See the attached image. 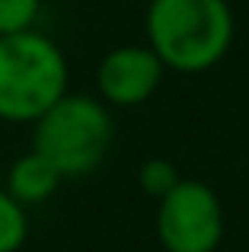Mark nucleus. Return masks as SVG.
<instances>
[{"label": "nucleus", "mask_w": 249, "mask_h": 252, "mask_svg": "<svg viewBox=\"0 0 249 252\" xmlns=\"http://www.w3.org/2000/svg\"><path fill=\"white\" fill-rule=\"evenodd\" d=\"M144 29L166 70L205 74L227 58L237 23L227 0H150Z\"/></svg>", "instance_id": "1"}, {"label": "nucleus", "mask_w": 249, "mask_h": 252, "mask_svg": "<svg viewBox=\"0 0 249 252\" xmlns=\"http://www.w3.org/2000/svg\"><path fill=\"white\" fill-rule=\"evenodd\" d=\"M67 58L45 32L0 38V122L35 125L67 96Z\"/></svg>", "instance_id": "2"}, {"label": "nucleus", "mask_w": 249, "mask_h": 252, "mask_svg": "<svg viewBox=\"0 0 249 252\" xmlns=\"http://www.w3.org/2000/svg\"><path fill=\"white\" fill-rule=\"evenodd\" d=\"M115 141L109 105L90 93H67L35 122L32 150L42 154L64 179H87L106 163Z\"/></svg>", "instance_id": "3"}, {"label": "nucleus", "mask_w": 249, "mask_h": 252, "mask_svg": "<svg viewBox=\"0 0 249 252\" xmlns=\"http://www.w3.org/2000/svg\"><path fill=\"white\" fill-rule=\"evenodd\" d=\"M224 230V204L201 179H182L156 201V240L166 252H218Z\"/></svg>", "instance_id": "4"}, {"label": "nucleus", "mask_w": 249, "mask_h": 252, "mask_svg": "<svg viewBox=\"0 0 249 252\" xmlns=\"http://www.w3.org/2000/svg\"><path fill=\"white\" fill-rule=\"evenodd\" d=\"M163 61L150 45H119L96 67V90L109 109H137L163 83Z\"/></svg>", "instance_id": "5"}, {"label": "nucleus", "mask_w": 249, "mask_h": 252, "mask_svg": "<svg viewBox=\"0 0 249 252\" xmlns=\"http://www.w3.org/2000/svg\"><path fill=\"white\" fill-rule=\"evenodd\" d=\"M61 182H64L61 172L51 166L42 154L29 150V154L16 157L13 166L6 169V185L3 189H6V195H10L13 201H19L23 208H32V204L48 201V198L61 189Z\"/></svg>", "instance_id": "6"}, {"label": "nucleus", "mask_w": 249, "mask_h": 252, "mask_svg": "<svg viewBox=\"0 0 249 252\" xmlns=\"http://www.w3.org/2000/svg\"><path fill=\"white\" fill-rule=\"evenodd\" d=\"M179 182H182L179 169H176V163L166 160V157H150V160H144L141 166H137V185H141V191L147 198L163 201Z\"/></svg>", "instance_id": "7"}, {"label": "nucleus", "mask_w": 249, "mask_h": 252, "mask_svg": "<svg viewBox=\"0 0 249 252\" xmlns=\"http://www.w3.org/2000/svg\"><path fill=\"white\" fill-rule=\"evenodd\" d=\"M29 236V217L19 201H13L6 195V189H0V252H19Z\"/></svg>", "instance_id": "8"}, {"label": "nucleus", "mask_w": 249, "mask_h": 252, "mask_svg": "<svg viewBox=\"0 0 249 252\" xmlns=\"http://www.w3.org/2000/svg\"><path fill=\"white\" fill-rule=\"evenodd\" d=\"M42 0H0V38L35 29Z\"/></svg>", "instance_id": "9"}]
</instances>
